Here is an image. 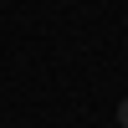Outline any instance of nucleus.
<instances>
[{
  "mask_svg": "<svg viewBox=\"0 0 128 128\" xmlns=\"http://www.w3.org/2000/svg\"><path fill=\"white\" fill-rule=\"evenodd\" d=\"M118 123H123V128H128V102H123V108H118Z\"/></svg>",
  "mask_w": 128,
  "mask_h": 128,
  "instance_id": "nucleus-1",
  "label": "nucleus"
}]
</instances>
